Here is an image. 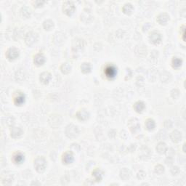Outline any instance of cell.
<instances>
[{
	"instance_id": "1",
	"label": "cell",
	"mask_w": 186,
	"mask_h": 186,
	"mask_svg": "<svg viewBox=\"0 0 186 186\" xmlns=\"http://www.w3.org/2000/svg\"><path fill=\"white\" fill-rule=\"evenodd\" d=\"M47 167V161L44 157L39 156L34 160V168L39 173H42Z\"/></svg>"
},
{
	"instance_id": "2",
	"label": "cell",
	"mask_w": 186,
	"mask_h": 186,
	"mask_svg": "<svg viewBox=\"0 0 186 186\" xmlns=\"http://www.w3.org/2000/svg\"><path fill=\"white\" fill-rule=\"evenodd\" d=\"M65 135L70 139H74L79 135V131L77 126L71 124L66 126L65 129Z\"/></svg>"
},
{
	"instance_id": "3",
	"label": "cell",
	"mask_w": 186,
	"mask_h": 186,
	"mask_svg": "<svg viewBox=\"0 0 186 186\" xmlns=\"http://www.w3.org/2000/svg\"><path fill=\"white\" fill-rule=\"evenodd\" d=\"M62 10L63 13H65L66 16H71V15L74 14V13L75 12L76 7L72 1H66L63 3V4H62Z\"/></svg>"
},
{
	"instance_id": "4",
	"label": "cell",
	"mask_w": 186,
	"mask_h": 186,
	"mask_svg": "<svg viewBox=\"0 0 186 186\" xmlns=\"http://www.w3.org/2000/svg\"><path fill=\"white\" fill-rule=\"evenodd\" d=\"M61 116L58 114H53L48 119V122L50 126L53 128H58L62 123Z\"/></svg>"
},
{
	"instance_id": "5",
	"label": "cell",
	"mask_w": 186,
	"mask_h": 186,
	"mask_svg": "<svg viewBox=\"0 0 186 186\" xmlns=\"http://www.w3.org/2000/svg\"><path fill=\"white\" fill-rule=\"evenodd\" d=\"M24 40H25L26 44L28 46H32V45H34L36 42V41L38 40V34L34 33V32H28V33H27L26 34Z\"/></svg>"
},
{
	"instance_id": "6",
	"label": "cell",
	"mask_w": 186,
	"mask_h": 186,
	"mask_svg": "<svg viewBox=\"0 0 186 186\" xmlns=\"http://www.w3.org/2000/svg\"><path fill=\"white\" fill-rule=\"evenodd\" d=\"M20 55V51L16 47H10L6 52V57L9 60H14L18 58Z\"/></svg>"
},
{
	"instance_id": "7",
	"label": "cell",
	"mask_w": 186,
	"mask_h": 186,
	"mask_svg": "<svg viewBox=\"0 0 186 186\" xmlns=\"http://www.w3.org/2000/svg\"><path fill=\"white\" fill-rule=\"evenodd\" d=\"M128 126L132 133H135L136 132H138L140 128V124L138 119H130L128 121Z\"/></svg>"
},
{
	"instance_id": "8",
	"label": "cell",
	"mask_w": 186,
	"mask_h": 186,
	"mask_svg": "<svg viewBox=\"0 0 186 186\" xmlns=\"http://www.w3.org/2000/svg\"><path fill=\"white\" fill-rule=\"evenodd\" d=\"M149 39H150L151 42H152L154 45H158L161 42L162 36L161 34L158 31H153L151 33L150 36H149Z\"/></svg>"
},
{
	"instance_id": "9",
	"label": "cell",
	"mask_w": 186,
	"mask_h": 186,
	"mask_svg": "<svg viewBox=\"0 0 186 186\" xmlns=\"http://www.w3.org/2000/svg\"><path fill=\"white\" fill-rule=\"evenodd\" d=\"M105 74L109 79H114L117 74V69L114 65H109L105 69Z\"/></svg>"
},
{
	"instance_id": "10",
	"label": "cell",
	"mask_w": 186,
	"mask_h": 186,
	"mask_svg": "<svg viewBox=\"0 0 186 186\" xmlns=\"http://www.w3.org/2000/svg\"><path fill=\"white\" fill-rule=\"evenodd\" d=\"M74 155L72 151H67L62 155V161L65 164H70L74 161Z\"/></svg>"
},
{
	"instance_id": "11",
	"label": "cell",
	"mask_w": 186,
	"mask_h": 186,
	"mask_svg": "<svg viewBox=\"0 0 186 186\" xmlns=\"http://www.w3.org/2000/svg\"><path fill=\"white\" fill-rule=\"evenodd\" d=\"M170 21V16L167 13H163L158 15L157 16L156 21L160 24V25H166L167 22Z\"/></svg>"
},
{
	"instance_id": "12",
	"label": "cell",
	"mask_w": 186,
	"mask_h": 186,
	"mask_svg": "<svg viewBox=\"0 0 186 186\" xmlns=\"http://www.w3.org/2000/svg\"><path fill=\"white\" fill-rule=\"evenodd\" d=\"M84 42L83 39H77L73 42L72 50L76 52L78 50H81L84 48Z\"/></svg>"
},
{
	"instance_id": "13",
	"label": "cell",
	"mask_w": 186,
	"mask_h": 186,
	"mask_svg": "<svg viewBox=\"0 0 186 186\" xmlns=\"http://www.w3.org/2000/svg\"><path fill=\"white\" fill-rule=\"evenodd\" d=\"M89 116V112L84 109L79 110L77 113V117L78 118V119L80 120V121H86L87 119H88Z\"/></svg>"
},
{
	"instance_id": "14",
	"label": "cell",
	"mask_w": 186,
	"mask_h": 186,
	"mask_svg": "<svg viewBox=\"0 0 186 186\" xmlns=\"http://www.w3.org/2000/svg\"><path fill=\"white\" fill-rule=\"evenodd\" d=\"M151 155V151L150 149L148 148V147L146 146H143V147L140 148V157L143 159H147V158H150Z\"/></svg>"
},
{
	"instance_id": "15",
	"label": "cell",
	"mask_w": 186,
	"mask_h": 186,
	"mask_svg": "<svg viewBox=\"0 0 186 186\" xmlns=\"http://www.w3.org/2000/svg\"><path fill=\"white\" fill-rule=\"evenodd\" d=\"M170 139L172 140V141L173 142V143H179L180 141H181V140H182V134H181V132H180V131L178 130H175L173 131V132H171L170 135Z\"/></svg>"
},
{
	"instance_id": "16",
	"label": "cell",
	"mask_w": 186,
	"mask_h": 186,
	"mask_svg": "<svg viewBox=\"0 0 186 186\" xmlns=\"http://www.w3.org/2000/svg\"><path fill=\"white\" fill-rule=\"evenodd\" d=\"M51 78V74L49 73L48 71H45V72H42L40 74V76H39V80L44 84H47L50 82Z\"/></svg>"
},
{
	"instance_id": "17",
	"label": "cell",
	"mask_w": 186,
	"mask_h": 186,
	"mask_svg": "<svg viewBox=\"0 0 186 186\" xmlns=\"http://www.w3.org/2000/svg\"><path fill=\"white\" fill-rule=\"evenodd\" d=\"M33 62L37 66L42 65L45 62V57L44 56L43 54H41V53L36 54L34 56V58H33Z\"/></svg>"
},
{
	"instance_id": "18",
	"label": "cell",
	"mask_w": 186,
	"mask_h": 186,
	"mask_svg": "<svg viewBox=\"0 0 186 186\" xmlns=\"http://www.w3.org/2000/svg\"><path fill=\"white\" fill-rule=\"evenodd\" d=\"M23 134V131L20 127H12L10 130V135L14 139L20 138Z\"/></svg>"
},
{
	"instance_id": "19",
	"label": "cell",
	"mask_w": 186,
	"mask_h": 186,
	"mask_svg": "<svg viewBox=\"0 0 186 186\" xmlns=\"http://www.w3.org/2000/svg\"><path fill=\"white\" fill-rule=\"evenodd\" d=\"M24 159H25V156L21 152H18V153H15L13 155V161L15 164H22L24 161Z\"/></svg>"
},
{
	"instance_id": "20",
	"label": "cell",
	"mask_w": 186,
	"mask_h": 186,
	"mask_svg": "<svg viewBox=\"0 0 186 186\" xmlns=\"http://www.w3.org/2000/svg\"><path fill=\"white\" fill-rule=\"evenodd\" d=\"M25 100H26V97L25 94L23 93H20L18 95L15 97V104L16 106H22L24 103H25Z\"/></svg>"
},
{
	"instance_id": "21",
	"label": "cell",
	"mask_w": 186,
	"mask_h": 186,
	"mask_svg": "<svg viewBox=\"0 0 186 186\" xmlns=\"http://www.w3.org/2000/svg\"><path fill=\"white\" fill-rule=\"evenodd\" d=\"M156 151L158 152L160 154H164L167 152V145L164 143V142H160V143H158V145L156 146Z\"/></svg>"
},
{
	"instance_id": "22",
	"label": "cell",
	"mask_w": 186,
	"mask_h": 186,
	"mask_svg": "<svg viewBox=\"0 0 186 186\" xmlns=\"http://www.w3.org/2000/svg\"><path fill=\"white\" fill-rule=\"evenodd\" d=\"M26 73L23 69H19L16 73V79L18 82H23L26 79Z\"/></svg>"
},
{
	"instance_id": "23",
	"label": "cell",
	"mask_w": 186,
	"mask_h": 186,
	"mask_svg": "<svg viewBox=\"0 0 186 186\" xmlns=\"http://www.w3.org/2000/svg\"><path fill=\"white\" fill-rule=\"evenodd\" d=\"M103 173L99 169H96L92 172V176L96 182H100L103 179Z\"/></svg>"
},
{
	"instance_id": "24",
	"label": "cell",
	"mask_w": 186,
	"mask_h": 186,
	"mask_svg": "<svg viewBox=\"0 0 186 186\" xmlns=\"http://www.w3.org/2000/svg\"><path fill=\"white\" fill-rule=\"evenodd\" d=\"M134 109L138 113H142L146 108V105L143 101H138L134 104Z\"/></svg>"
},
{
	"instance_id": "25",
	"label": "cell",
	"mask_w": 186,
	"mask_h": 186,
	"mask_svg": "<svg viewBox=\"0 0 186 186\" xmlns=\"http://www.w3.org/2000/svg\"><path fill=\"white\" fill-rule=\"evenodd\" d=\"M145 126H146V128L147 130H153L154 128L155 127V123L154 120L152 119H148L146 120V123H145Z\"/></svg>"
},
{
	"instance_id": "26",
	"label": "cell",
	"mask_w": 186,
	"mask_h": 186,
	"mask_svg": "<svg viewBox=\"0 0 186 186\" xmlns=\"http://www.w3.org/2000/svg\"><path fill=\"white\" fill-rule=\"evenodd\" d=\"M120 177L123 180H128L130 177V172L128 169L123 168L122 170L120 171Z\"/></svg>"
},
{
	"instance_id": "27",
	"label": "cell",
	"mask_w": 186,
	"mask_h": 186,
	"mask_svg": "<svg viewBox=\"0 0 186 186\" xmlns=\"http://www.w3.org/2000/svg\"><path fill=\"white\" fill-rule=\"evenodd\" d=\"M123 12L126 15H131L134 11V7L132 4L130 3H126L124 5L122 8Z\"/></svg>"
},
{
	"instance_id": "28",
	"label": "cell",
	"mask_w": 186,
	"mask_h": 186,
	"mask_svg": "<svg viewBox=\"0 0 186 186\" xmlns=\"http://www.w3.org/2000/svg\"><path fill=\"white\" fill-rule=\"evenodd\" d=\"M60 71L63 74H68L71 72V66L68 62H64L60 66Z\"/></svg>"
},
{
	"instance_id": "29",
	"label": "cell",
	"mask_w": 186,
	"mask_h": 186,
	"mask_svg": "<svg viewBox=\"0 0 186 186\" xmlns=\"http://www.w3.org/2000/svg\"><path fill=\"white\" fill-rule=\"evenodd\" d=\"M91 69H92V67H91L90 63H89V62H84L81 65V70L84 74H88V73L90 72Z\"/></svg>"
},
{
	"instance_id": "30",
	"label": "cell",
	"mask_w": 186,
	"mask_h": 186,
	"mask_svg": "<svg viewBox=\"0 0 186 186\" xmlns=\"http://www.w3.org/2000/svg\"><path fill=\"white\" fill-rule=\"evenodd\" d=\"M54 22L51 20H47L43 23V27L46 31H50L54 28Z\"/></svg>"
},
{
	"instance_id": "31",
	"label": "cell",
	"mask_w": 186,
	"mask_h": 186,
	"mask_svg": "<svg viewBox=\"0 0 186 186\" xmlns=\"http://www.w3.org/2000/svg\"><path fill=\"white\" fill-rule=\"evenodd\" d=\"M21 13L22 17H23V18H28L30 16H31V11L28 7H23L21 8Z\"/></svg>"
},
{
	"instance_id": "32",
	"label": "cell",
	"mask_w": 186,
	"mask_h": 186,
	"mask_svg": "<svg viewBox=\"0 0 186 186\" xmlns=\"http://www.w3.org/2000/svg\"><path fill=\"white\" fill-rule=\"evenodd\" d=\"M182 60L180 58H173L172 60V67L175 68H178L182 65Z\"/></svg>"
},
{
	"instance_id": "33",
	"label": "cell",
	"mask_w": 186,
	"mask_h": 186,
	"mask_svg": "<svg viewBox=\"0 0 186 186\" xmlns=\"http://www.w3.org/2000/svg\"><path fill=\"white\" fill-rule=\"evenodd\" d=\"M160 79L162 81V82H168L171 79V74L169 72L164 71V72L161 73V76H160Z\"/></svg>"
},
{
	"instance_id": "34",
	"label": "cell",
	"mask_w": 186,
	"mask_h": 186,
	"mask_svg": "<svg viewBox=\"0 0 186 186\" xmlns=\"http://www.w3.org/2000/svg\"><path fill=\"white\" fill-rule=\"evenodd\" d=\"M154 171L157 175H161L164 172V167L161 164H158L155 167Z\"/></svg>"
},
{
	"instance_id": "35",
	"label": "cell",
	"mask_w": 186,
	"mask_h": 186,
	"mask_svg": "<svg viewBox=\"0 0 186 186\" xmlns=\"http://www.w3.org/2000/svg\"><path fill=\"white\" fill-rule=\"evenodd\" d=\"M13 177L11 175H6L5 177H2V182L3 184H10V182H13Z\"/></svg>"
},
{
	"instance_id": "36",
	"label": "cell",
	"mask_w": 186,
	"mask_h": 186,
	"mask_svg": "<svg viewBox=\"0 0 186 186\" xmlns=\"http://www.w3.org/2000/svg\"><path fill=\"white\" fill-rule=\"evenodd\" d=\"M15 123V119L13 116H7L6 119V124L8 126H13Z\"/></svg>"
},
{
	"instance_id": "37",
	"label": "cell",
	"mask_w": 186,
	"mask_h": 186,
	"mask_svg": "<svg viewBox=\"0 0 186 186\" xmlns=\"http://www.w3.org/2000/svg\"><path fill=\"white\" fill-rule=\"evenodd\" d=\"M146 176V173L143 170H140L137 175V177L138 180H143Z\"/></svg>"
},
{
	"instance_id": "38",
	"label": "cell",
	"mask_w": 186,
	"mask_h": 186,
	"mask_svg": "<svg viewBox=\"0 0 186 186\" xmlns=\"http://www.w3.org/2000/svg\"><path fill=\"white\" fill-rule=\"evenodd\" d=\"M180 95V92L177 90V89H173V90H172V92H171V96H172V97H173L174 99H177L178 97H179Z\"/></svg>"
},
{
	"instance_id": "39",
	"label": "cell",
	"mask_w": 186,
	"mask_h": 186,
	"mask_svg": "<svg viewBox=\"0 0 186 186\" xmlns=\"http://www.w3.org/2000/svg\"><path fill=\"white\" fill-rule=\"evenodd\" d=\"M170 172L173 175H177L180 172V169L177 167H176V166L175 167H171Z\"/></svg>"
},
{
	"instance_id": "40",
	"label": "cell",
	"mask_w": 186,
	"mask_h": 186,
	"mask_svg": "<svg viewBox=\"0 0 186 186\" xmlns=\"http://www.w3.org/2000/svg\"><path fill=\"white\" fill-rule=\"evenodd\" d=\"M45 3V1H35L33 2V4L36 7H40Z\"/></svg>"
},
{
	"instance_id": "41",
	"label": "cell",
	"mask_w": 186,
	"mask_h": 186,
	"mask_svg": "<svg viewBox=\"0 0 186 186\" xmlns=\"http://www.w3.org/2000/svg\"><path fill=\"white\" fill-rule=\"evenodd\" d=\"M164 126H165L166 128L170 129L172 126V122L170 120H167V121H165V122H164Z\"/></svg>"
},
{
	"instance_id": "42",
	"label": "cell",
	"mask_w": 186,
	"mask_h": 186,
	"mask_svg": "<svg viewBox=\"0 0 186 186\" xmlns=\"http://www.w3.org/2000/svg\"><path fill=\"white\" fill-rule=\"evenodd\" d=\"M145 27H146V29H145V30H144V31H148V29H149V28H150V27H151V25H150V23H148V26H146V24H145V25H144V26H143V28H145Z\"/></svg>"
},
{
	"instance_id": "43",
	"label": "cell",
	"mask_w": 186,
	"mask_h": 186,
	"mask_svg": "<svg viewBox=\"0 0 186 186\" xmlns=\"http://www.w3.org/2000/svg\"><path fill=\"white\" fill-rule=\"evenodd\" d=\"M185 143H184V145H183V152H185Z\"/></svg>"
}]
</instances>
